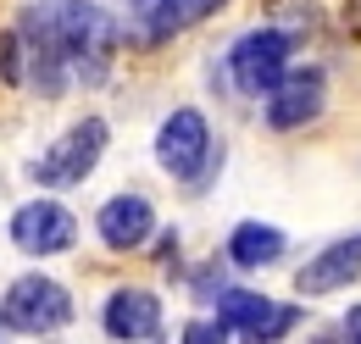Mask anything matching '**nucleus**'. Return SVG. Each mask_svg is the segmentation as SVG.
<instances>
[{"label": "nucleus", "instance_id": "1", "mask_svg": "<svg viewBox=\"0 0 361 344\" xmlns=\"http://www.w3.org/2000/svg\"><path fill=\"white\" fill-rule=\"evenodd\" d=\"M67 322H73V295L56 278L28 272L0 295V328L17 333V339H45L56 328H67Z\"/></svg>", "mask_w": 361, "mask_h": 344}, {"label": "nucleus", "instance_id": "2", "mask_svg": "<svg viewBox=\"0 0 361 344\" xmlns=\"http://www.w3.org/2000/svg\"><path fill=\"white\" fill-rule=\"evenodd\" d=\"M50 11H56V34H61V50H67V67L90 73V84H100V73L111 61V44H117L111 11H100L94 0H61Z\"/></svg>", "mask_w": 361, "mask_h": 344}, {"label": "nucleus", "instance_id": "11", "mask_svg": "<svg viewBox=\"0 0 361 344\" xmlns=\"http://www.w3.org/2000/svg\"><path fill=\"white\" fill-rule=\"evenodd\" d=\"M106 333L117 344H150L161 339V300L150 289H117L106 300Z\"/></svg>", "mask_w": 361, "mask_h": 344}, {"label": "nucleus", "instance_id": "15", "mask_svg": "<svg viewBox=\"0 0 361 344\" xmlns=\"http://www.w3.org/2000/svg\"><path fill=\"white\" fill-rule=\"evenodd\" d=\"M178 344H228V328L223 322H189Z\"/></svg>", "mask_w": 361, "mask_h": 344}, {"label": "nucleus", "instance_id": "3", "mask_svg": "<svg viewBox=\"0 0 361 344\" xmlns=\"http://www.w3.org/2000/svg\"><path fill=\"white\" fill-rule=\"evenodd\" d=\"M106 139H111V128H106L100 117H84V123H73V128L61 133L39 161H28V178L45 183V189L84 183V178L100 167V156H106Z\"/></svg>", "mask_w": 361, "mask_h": 344}, {"label": "nucleus", "instance_id": "4", "mask_svg": "<svg viewBox=\"0 0 361 344\" xmlns=\"http://www.w3.org/2000/svg\"><path fill=\"white\" fill-rule=\"evenodd\" d=\"M17 67H28V84L39 94H61L67 89V50L56 34V11L50 6H28L17 17Z\"/></svg>", "mask_w": 361, "mask_h": 344}, {"label": "nucleus", "instance_id": "7", "mask_svg": "<svg viewBox=\"0 0 361 344\" xmlns=\"http://www.w3.org/2000/svg\"><path fill=\"white\" fill-rule=\"evenodd\" d=\"M289 50H295V39H289L283 28H250L245 39L228 50L233 89H239V94H267V89L289 73Z\"/></svg>", "mask_w": 361, "mask_h": 344}, {"label": "nucleus", "instance_id": "14", "mask_svg": "<svg viewBox=\"0 0 361 344\" xmlns=\"http://www.w3.org/2000/svg\"><path fill=\"white\" fill-rule=\"evenodd\" d=\"M283 228H272V222H239L233 233H228V261L233 266H245V272H256V266H272V261L283 256Z\"/></svg>", "mask_w": 361, "mask_h": 344}, {"label": "nucleus", "instance_id": "10", "mask_svg": "<svg viewBox=\"0 0 361 344\" xmlns=\"http://www.w3.org/2000/svg\"><path fill=\"white\" fill-rule=\"evenodd\" d=\"M356 278H361V233H350V239L322 245V250L295 272V289H300V295H339V289H350Z\"/></svg>", "mask_w": 361, "mask_h": 344}, {"label": "nucleus", "instance_id": "5", "mask_svg": "<svg viewBox=\"0 0 361 344\" xmlns=\"http://www.w3.org/2000/svg\"><path fill=\"white\" fill-rule=\"evenodd\" d=\"M217 156L223 150H212V128H206V117L195 106H178L156 128V161H161V172H173L183 183H200L206 172L217 167Z\"/></svg>", "mask_w": 361, "mask_h": 344}, {"label": "nucleus", "instance_id": "16", "mask_svg": "<svg viewBox=\"0 0 361 344\" xmlns=\"http://www.w3.org/2000/svg\"><path fill=\"white\" fill-rule=\"evenodd\" d=\"M345 344H361V305H350V317H345Z\"/></svg>", "mask_w": 361, "mask_h": 344}, {"label": "nucleus", "instance_id": "9", "mask_svg": "<svg viewBox=\"0 0 361 344\" xmlns=\"http://www.w3.org/2000/svg\"><path fill=\"white\" fill-rule=\"evenodd\" d=\"M322 100H328V84L317 67H300V73H283L278 84L267 89V128L289 133V128H306L322 117Z\"/></svg>", "mask_w": 361, "mask_h": 344}, {"label": "nucleus", "instance_id": "8", "mask_svg": "<svg viewBox=\"0 0 361 344\" xmlns=\"http://www.w3.org/2000/svg\"><path fill=\"white\" fill-rule=\"evenodd\" d=\"M11 245L23 256H61V250L78 245V216L56 200H28L11 216Z\"/></svg>", "mask_w": 361, "mask_h": 344}, {"label": "nucleus", "instance_id": "12", "mask_svg": "<svg viewBox=\"0 0 361 344\" xmlns=\"http://www.w3.org/2000/svg\"><path fill=\"white\" fill-rule=\"evenodd\" d=\"M94 228H100V239L111 245V250H139L150 233H156V211H150V200L145 195H111L100 216H94Z\"/></svg>", "mask_w": 361, "mask_h": 344}, {"label": "nucleus", "instance_id": "6", "mask_svg": "<svg viewBox=\"0 0 361 344\" xmlns=\"http://www.w3.org/2000/svg\"><path fill=\"white\" fill-rule=\"evenodd\" d=\"M217 305V322L228 333H250L245 344H278V333H289L300 322V305H272L262 289H217L212 295Z\"/></svg>", "mask_w": 361, "mask_h": 344}, {"label": "nucleus", "instance_id": "13", "mask_svg": "<svg viewBox=\"0 0 361 344\" xmlns=\"http://www.w3.org/2000/svg\"><path fill=\"white\" fill-rule=\"evenodd\" d=\"M228 0H134V23L150 34V39H167L178 28H195L200 17L223 11Z\"/></svg>", "mask_w": 361, "mask_h": 344}]
</instances>
